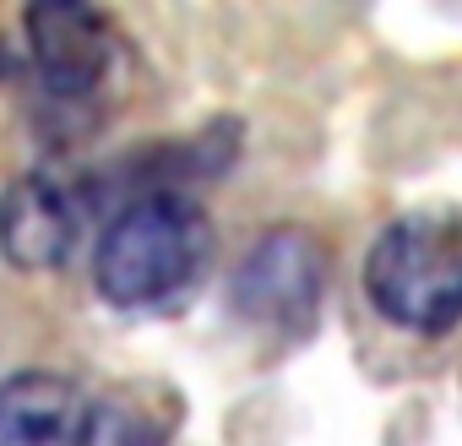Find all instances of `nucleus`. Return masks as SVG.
<instances>
[{
	"instance_id": "1",
	"label": "nucleus",
	"mask_w": 462,
	"mask_h": 446,
	"mask_svg": "<svg viewBox=\"0 0 462 446\" xmlns=\"http://www.w3.org/2000/svg\"><path fill=\"white\" fill-rule=\"evenodd\" d=\"M212 256V229L180 190H147L115 212L98 240V294L109 305H163Z\"/></svg>"
},
{
	"instance_id": "2",
	"label": "nucleus",
	"mask_w": 462,
	"mask_h": 446,
	"mask_svg": "<svg viewBox=\"0 0 462 446\" xmlns=\"http://www.w3.org/2000/svg\"><path fill=\"white\" fill-rule=\"evenodd\" d=\"M370 305L408 332H446L462 321V229L440 218H397L365 262Z\"/></svg>"
},
{
	"instance_id": "3",
	"label": "nucleus",
	"mask_w": 462,
	"mask_h": 446,
	"mask_svg": "<svg viewBox=\"0 0 462 446\" xmlns=\"http://www.w3.org/2000/svg\"><path fill=\"white\" fill-rule=\"evenodd\" d=\"M327 289V256L316 246V235L305 229H273L240 267L235 278V305L251 321L283 327V332H305L316 321Z\"/></svg>"
},
{
	"instance_id": "4",
	"label": "nucleus",
	"mask_w": 462,
	"mask_h": 446,
	"mask_svg": "<svg viewBox=\"0 0 462 446\" xmlns=\"http://www.w3.org/2000/svg\"><path fill=\"white\" fill-rule=\"evenodd\" d=\"M88 223V196L60 174H23L0 196V251L17 267H60Z\"/></svg>"
},
{
	"instance_id": "5",
	"label": "nucleus",
	"mask_w": 462,
	"mask_h": 446,
	"mask_svg": "<svg viewBox=\"0 0 462 446\" xmlns=\"http://www.w3.org/2000/svg\"><path fill=\"white\" fill-rule=\"evenodd\" d=\"M28 44L44 88L55 98H88L104 88L115 66V28L104 12L77 0H44L28 12Z\"/></svg>"
},
{
	"instance_id": "6",
	"label": "nucleus",
	"mask_w": 462,
	"mask_h": 446,
	"mask_svg": "<svg viewBox=\"0 0 462 446\" xmlns=\"http://www.w3.org/2000/svg\"><path fill=\"white\" fill-rule=\"evenodd\" d=\"M88 413L82 392L50 370L0 381V446H82Z\"/></svg>"
},
{
	"instance_id": "7",
	"label": "nucleus",
	"mask_w": 462,
	"mask_h": 446,
	"mask_svg": "<svg viewBox=\"0 0 462 446\" xmlns=\"http://www.w3.org/2000/svg\"><path fill=\"white\" fill-rule=\"evenodd\" d=\"M82 446H169V419L158 413V397L142 386L109 392L88 413V441Z\"/></svg>"
}]
</instances>
